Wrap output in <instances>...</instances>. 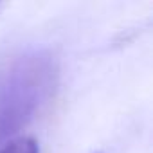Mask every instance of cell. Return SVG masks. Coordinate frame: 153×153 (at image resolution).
I'll list each match as a JSON object with an SVG mask.
<instances>
[{
  "label": "cell",
  "mask_w": 153,
  "mask_h": 153,
  "mask_svg": "<svg viewBox=\"0 0 153 153\" xmlns=\"http://www.w3.org/2000/svg\"><path fill=\"white\" fill-rule=\"evenodd\" d=\"M58 58L47 49H25L0 61V140L20 137L56 96Z\"/></svg>",
  "instance_id": "1"
},
{
  "label": "cell",
  "mask_w": 153,
  "mask_h": 153,
  "mask_svg": "<svg viewBox=\"0 0 153 153\" xmlns=\"http://www.w3.org/2000/svg\"><path fill=\"white\" fill-rule=\"evenodd\" d=\"M0 153H40V148L36 144V140L33 137H16L7 140L2 148H0Z\"/></svg>",
  "instance_id": "2"
}]
</instances>
